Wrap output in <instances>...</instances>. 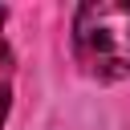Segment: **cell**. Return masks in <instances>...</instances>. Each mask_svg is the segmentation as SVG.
Returning <instances> with one entry per match:
<instances>
[{"label": "cell", "mask_w": 130, "mask_h": 130, "mask_svg": "<svg viewBox=\"0 0 130 130\" xmlns=\"http://www.w3.org/2000/svg\"><path fill=\"white\" fill-rule=\"evenodd\" d=\"M73 61L93 81L130 77V0H85L73 12Z\"/></svg>", "instance_id": "obj_1"}, {"label": "cell", "mask_w": 130, "mask_h": 130, "mask_svg": "<svg viewBox=\"0 0 130 130\" xmlns=\"http://www.w3.org/2000/svg\"><path fill=\"white\" fill-rule=\"evenodd\" d=\"M8 110H12V85L0 81V130H4V122H8Z\"/></svg>", "instance_id": "obj_2"}, {"label": "cell", "mask_w": 130, "mask_h": 130, "mask_svg": "<svg viewBox=\"0 0 130 130\" xmlns=\"http://www.w3.org/2000/svg\"><path fill=\"white\" fill-rule=\"evenodd\" d=\"M4 20H8V8H4V4H0V28H4ZM0 53H4V57H8V49H4V37H0Z\"/></svg>", "instance_id": "obj_3"}]
</instances>
